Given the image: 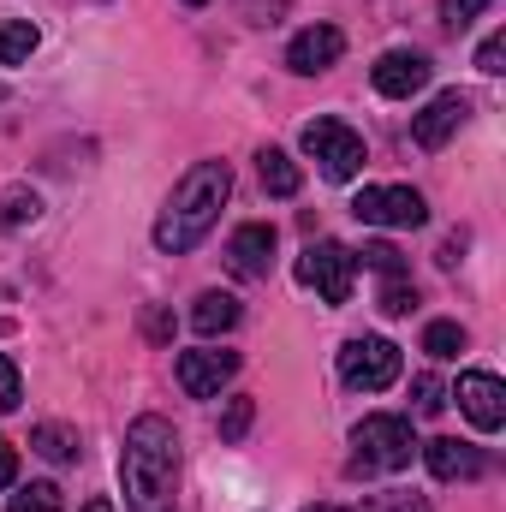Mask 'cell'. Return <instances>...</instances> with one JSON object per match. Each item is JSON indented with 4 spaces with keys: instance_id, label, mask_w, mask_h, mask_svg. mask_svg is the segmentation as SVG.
<instances>
[{
    "instance_id": "cell-16",
    "label": "cell",
    "mask_w": 506,
    "mask_h": 512,
    "mask_svg": "<svg viewBox=\"0 0 506 512\" xmlns=\"http://www.w3.org/2000/svg\"><path fill=\"white\" fill-rule=\"evenodd\" d=\"M191 328L209 334V340L227 334V328H239V298H233V292H203L197 310H191Z\"/></svg>"
},
{
    "instance_id": "cell-9",
    "label": "cell",
    "mask_w": 506,
    "mask_h": 512,
    "mask_svg": "<svg viewBox=\"0 0 506 512\" xmlns=\"http://www.w3.org/2000/svg\"><path fill=\"white\" fill-rule=\"evenodd\" d=\"M233 376H239V352H215V346L179 352V387H185L191 399H215Z\"/></svg>"
},
{
    "instance_id": "cell-22",
    "label": "cell",
    "mask_w": 506,
    "mask_h": 512,
    "mask_svg": "<svg viewBox=\"0 0 506 512\" xmlns=\"http://www.w3.org/2000/svg\"><path fill=\"white\" fill-rule=\"evenodd\" d=\"M6 512H60V483H24L6 501Z\"/></svg>"
},
{
    "instance_id": "cell-6",
    "label": "cell",
    "mask_w": 506,
    "mask_h": 512,
    "mask_svg": "<svg viewBox=\"0 0 506 512\" xmlns=\"http://www.w3.org/2000/svg\"><path fill=\"white\" fill-rule=\"evenodd\" d=\"M352 215H358L364 227L411 233V227L429 221V203H423V191H411V185H364V191L352 197Z\"/></svg>"
},
{
    "instance_id": "cell-10",
    "label": "cell",
    "mask_w": 506,
    "mask_h": 512,
    "mask_svg": "<svg viewBox=\"0 0 506 512\" xmlns=\"http://www.w3.org/2000/svg\"><path fill=\"white\" fill-rule=\"evenodd\" d=\"M274 227L268 221H245L233 239H227V268L239 274V280H268L274 274Z\"/></svg>"
},
{
    "instance_id": "cell-4",
    "label": "cell",
    "mask_w": 506,
    "mask_h": 512,
    "mask_svg": "<svg viewBox=\"0 0 506 512\" xmlns=\"http://www.w3.org/2000/svg\"><path fill=\"white\" fill-rule=\"evenodd\" d=\"M304 155L322 167V179H334V185H346V179H358V167L370 161L364 155V137L346 126V120H310L304 126Z\"/></svg>"
},
{
    "instance_id": "cell-14",
    "label": "cell",
    "mask_w": 506,
    "mask_h": 512,
    "mask_svg": "<svg viewBox=\"0 0 506 512\" xmlns=\"http://www.w3.org/2000/svg\"><path fill=\"white\" fill-rule=\"evenodd\" d=\"M423 465L435 471V483H465V477H477V471H483V453H477L471 441L435 435V441L423 447Z\"/></svg>"
},
{
    "instance_id": "cell-7",
    "label": "cell",
    "mask_w": 506,
    "mask_h": 512,
    "mask_svg": "<svg viewBox=\"0 0 506 512\" xmlns=\"http://www.w3.org/2000/svg\"><path fill=\"white\" fill-rule=\"evenodd\" d=\"M352 274H358V256L346 251L340 239H316V245L304 251V262H298V280L316 286L328 304H346V298H352Z\"/></svg>"
},
{
    "instance_id": "cell-24",
    "label": "cell",
    "mask_w": 506,
    "mask_h": 512,
    "mask_svg": "<svg viewBox=\"0 0 506 512\" xmlns=\"http://www.w3.org/2000/svg\"><path fill=\"white\" fill-rule=\"evenodd\" d=\"M495 0H441V18H447V30H465L471 18H483Z\"/></svg>"
},
{
    "instance_id": "cell-1",
    "label": "cell",
    "mask_w": 506,
    "mask_h": 512,
    "mask_svg": "<svg viewBox=\"0 0 506 512\" xmlns=\"http://www.w3.org/2000/svg\"><path fill=\"white\" fill-rule=\"evenodd\" d=\"M227 197H233V167H227V161H197V167L173 185L167 209L155 215V251H167V256L197 251V245L215 233Z\"/></svg>"
},
{
    "instance_id": "cell-35",
    "label": "cell",
    "mask_w": 506,
    "mask_h": 512,
    "mask_svg": "<svg viewBox=\"0 0 506 512\" xmlns=\"http://www.w3.org/2000/svg\"><path fill=\"white\" fill-rule=\"evenodd\" d=\"M185 6H209V0H185Z\"/></svg>"
},
{
    "instance_id": "cell-33",
    "label": "cell",
    "mask_w": 506,
    "mask_h": 512,
    "mask_svg": "<svg viewBox=\"0 0 506 512\" xmlns=\"http://www.w3.org/2000/svg\"><path fill=\"white\" fill-rule=\"evenodd\" d=\"M84 512H114L108 501H84Z\"/></svg>"
},
{
    "instance_id": "cell-28",
    "label": "cell",
    "mask_w": 506,
    "mask_h": 512,
    "mask_svg": "<svg viewBox=\"0 0 506 512\" xmlns=\"http://www.w3.org/2000/svg\"><path fill=\"white\" fill-rule=\"evenodd\" d=\"M411 393H417V417H435V411L447 405V393H441V382H435V376H417V382H411Z\"/></svg>"
},
{
    "instance_id": "cell-11",
    "label": "cell",
    "mask_w": 506,
    "mask_h": 512,
    "mask_svg": "<svg viewBox=\"0 0 506 512\" xmlns=\"http://www.w3.org/2000/svg\"><path fill=\"white\" fill-rule=\"evenodd\" d=\"M340 54H346V36H340L334 24H310V30H298V36L286 42V66H292L298 78H316V72L340 66Z\"/></svg>"
},
{
    "instance_id": "cell-8",
    "label": "cell",
    "mask_w": 506,
    "mask_h": 512,
    "mask_svg": "<svg viewBox=\"0 0 506 512\" xmlns=\"http://www.w3.org/2000/svg\"><path fill=\"white\" fill-rule=\"evenodd\" d=\"M453 399H459V411H465L483 435H495L506 423V387H501V376H489V370H465L459 387H453Z\"/></svg>"
},
{
    "instance_id": "cell-23",
    "label": "cell",
    "mask_w": 506,
    "mask_h": 512,
    "mask_svg": "<svg viewBox=\"0 0 506 512\" xmlns=\"http://www.w3.org/2000/svg\"><path fill=\"white\" fill-rule=\"evenodd\" d=\"M352 256H364V268H376L381 280H387V274H405V256L393 251L387 239H376V245H364V251H352Z\"/></svg>"
},
{
    "instance_id": "cell-31",
    "label": "cell",
    "mask_w": 506,
    "mask_h": 512,
    "mask_svg": "<svg viewBox=\"0 0 506 512\" xmlns=\"http://www.w3.org/2000/svg\"><path fill=\"white\" fill-rule=\"evenodd\" d=\"M143 334H149V340H167V334H173V316H167V310H149V316H143Z\"/></svg>"
},
{
    "instance_id": "cell-25",
    "label": "cell",
    "mask_w": 506,
    "mask_h": 512,
    "mask_svg": "<svg viewBox=\"0 0 506 512\" xmlns=\"http://www.w3.org/2000/svg\"><path fill=\"white\" fill-rule=\"evenodd\" d=\"M364 512H429V507H423V495H399V489H387V495H370Z\"/></svg>"
},
{
    "instance_id": "cell-32",
    "label": "cell",
    "mask_w": 506,
    "mask_h": 512,
    "mask_svg": "<svg viewBox=\"0 0 506 512\" xmlns=\"http://www.w3.org/2000/svg\"><path fill=\"white\" fill-rule=\"evenodd\" d=\"M12 477H18V453L12 441H0V489H12Z\"/></svg>"
},
{
    "instance_id": "cell-30",
    "label": "cell",
    "mask_w": 506,
    "mask_h": 512,
    "mask_svg": "<svg viewBox=\"0 0 506 512\" xmlns=\"http://www.w3.org/2000/svg\"><path fill=\"white\" fill-rule=\"evenodd\" d=\"M286 6H292V0H239V12H245L251 24H274Z\"/></svg>"
},
{
    "instance_id": "cell-20",
    "label": "cell",
    "mask_w": 506,
    "mask_h": 512,
    "mask_svg": "<svg viewBox=\"0 0 506 512\" xmlns=\"http://www.w3.org/2000/svg\"><path fill=\"white\" fill-rule=\"evenodd\" d=\"M36 215H42V197H36V191H6V197H0V233L30 227Z\"/></svg>"
},
{
    "instance_id": "cell-34",
    "label": "cell",
    "mask_w": 506,
    "mask_h": 512,
    "mask_svg": "<svg viewBox=\"0 0 506 512\" xmlns=\"http://www.w3.org/2000/svg\"><path fill=\"white\" fill-rule=\"evenodd\" d=\"M304 512H346V507H304Z\"/></svg>"
},
{
    "instance_id": "cell-3",
    "label": "cell",
    "mask_w": 506,
    "mask_h": 512,
    "mask_svg": "<svg viewBox=\"0 0 506 512\" xmlns=\"http://www.w3.org/2000/svg\"><path fill=\"white\" fill-rule=\"evenodd\" d=\"M411 453H417V435L393 411H376L352 429V477H393L411 465Z\"/></svg>"
},
{
    "instance_id": "cell-2",
    "label": "cell",
    "mask_w": 506,
    "mask_h": 512,
    "mask_svg": "<svg viewBox=\"0 0 506 512\" xmlns=\"http://www.w3.org/2000/svg\"><path fill=\"white\" fill-rule=\"evenodd\" d=\"M120 483H126V507L131 512H161L173 501L179 483V429L155 411H143L126 429L120 447Z\"/></svg>"
},
{
    "instance_id": "cell-12",
    "label": "cell",
    "mask_w": 506,
    "mask_h": 512,
    "mask_svg": "<svg viewBox=\"0 0 506 512\" xmlns=\"http://www.w3.org/2000/svg\"><path fill=\"white\" fill-rule=\"evenodd\" d=\"M465 120H471V96H459V90H441V96H435V102H429V108L411 120V143H417V149H441V143L465 126Z\"/></svg>"
},
{
    "instance_id": "cell-19",
    "label": "cell",
    "mask_w": 506,
    "mask_h": 512,
    "mask_svg": "<svg viewBox=\"0 0 506 512\" xmlns=\"http://www.w3.org/2000/svg\"><path fill=\"white\" fill-rule=\"evenodd\" d=\"M423 352L441 358V364L459 358V352H465V328H459V322H429V328H423Z\"/></svg>"
},
{
    "instance_id": "cell-26",
    "label": "cell",
    "mask_w": 506,
    "mask_h": 512,
    "mask_svg": "<svg viewBox=\"0 0 506 512\" xmlns=\"http://www.w3.org/2000/svg\"><path fill=\"white\" fill-rule=\"evenodd\" d=\"M251 417H256L251 399H233V405H227V417H221V441H239V435L251 429Z\"/></svg>"
},
{
    "instance_id": "cell-27",
    "label": "cell",
    "mask_w": 506,
    "mask_h": 512,
    "mask_svg": "<svg viewBox=\"0 0 506 512\" xmlns=\"http://www.w3.org/2000/svg\"><path fill=\"white\" fill-rule=\"evenodd\" d=\"M501 60H506V36L495 30V36H483V48H477V72H489V78H501V72H506Z\"/></svg>"
},
{
    "instance_id": "cell-18",
    "label": "cell",
    "mask_w": 506,
    "mask_h": 512,
    "mask_svg": "<svg viewBox=\"0 0 506 512\" xmlns=\"http://www.w3.org/2000/svg\"><path fill=\"white\" fill-rule=\"evenodd\" d=\"M36 42H42V30H36L30 18H12V24H0V66H24V60L36 54Z\"/></svg>"
},
{
    "instance_id": "cell-5",
    "label": "cell",
    "mask_w": 506,
    "mask_h": 512,
    "mask_svg": "<svg viewBox=\"0 0 506 512\" xmlns=\"http://www.w3.org/2000/svg\"><path fill=\"white\" fill-rule=\"evenodd\" d=\"M399 370H405V358H399V346L381 340V334H358V340L340 346V376H346V387H358V393L393 387Z\"/></svg>"
},
{
    "instance_id": "cell-17",
    "label": "cell",
    "mask_w": 506,
    "mask_h": 512,
    "mask_svg": "<svg viewBox=\"0 0 506 512\" xmlns=\"http://www.w3.org/2000/svg\"><path fill=\"white\" fill-rule=\"evenodd\" d=\"M30 447H36L42 459H54V465H72V459H78V429H66V423H36V429H30Z\"/></svg>"
},
{
    "instance_id": "cell-21",
    "label": "cell",
    "mask_w": 506,
    "mask_h": 512,
    "mask_svg": "<svg viewBox=\"0 0 506 512\" xmlns=\"http://www.w3.org/2000/svg\"><path fill=\"white\" fill-rule=\"evenodd\" d=\"M411 310H417L411 274H387V280H381V316H411Z\"/></svg>"
},
{
    "instance_id": "cell-13",
    "label": "cell",
    "mask_w": 506,
    "mask_h": 512,
    "mask_svg": "<svg viewBox=\"0 0 506 512\" xmlns=\"http://www.w3.org/2000/svg\"><path fill=\"white\" fill-rule=\"evenodd\" d=\"M370 78H376V90L387 102H405V96H417V90L429 84V60H423L417 48H387Z\"/></svg>"
},
{
    "instance_id": "cell-15",
    "label": "cell",
    "mask_w": 506,
    "mask_h": 512,
    "mask_svg": "<svg viewBox=\"0 0 506 512\" xmlns=\"http://www.w3.org/2000/svg\"><path fill=\"white\" fill-rule=\"evenodd\" d=\"M256 179H262L268 197H298V185H304V173H298V161L286 149H262L256 155Z\"/></svg>"
},
{
    "instance_id": "cell-29",
    "label": "cell",
    "mask_w": 506,
    "mask_h": 512,
    "mask_svg": "<svg viewBox=\"0 0 506 512\" xmlns=\"http://www.w3.org/2000/svg\"><path fill=\"white\" fill-rule=\"evenodd\" d=\"M18 399H24V382H18V364H12V358H0V417H6V411H12Z\"/></svg>"
}]
</instances>
